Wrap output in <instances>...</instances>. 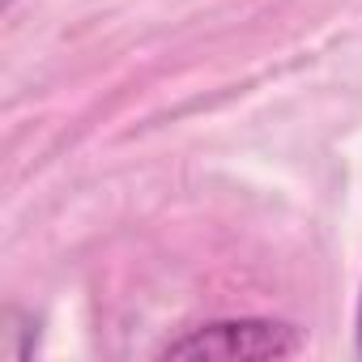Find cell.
<instances>
[{
    "label": "cell",
    "mask_w": 362,
    "mask_h": 362,
    "mask_svg": "<svg viewBox=\"0 0 362 362\" xmlns=\"http://www.w3.org/2000/svg\"><path fill=\"white\" fill-rule=\"evenodd\" d=\"M307 349V337L298 324L286 320H214L201 328H188L158 349V358L175 362H273L294 358Z\"/></svg>",
    "instance_id": "1"
},
{
    "label": "cell",
    "mask_w": 362,
    "mask_h": 362,
    "mask_svg": "<svg viewBox=\"0 0 362 362\" xmlns=\"http://www.w3.org/2000/svg\"><path fill=\"white\" fill-rule=\"evenodd\" d=\"M358 354H362V298H358Z\"/></svg>",
    "instance_id": "2"
}]
</instances>
